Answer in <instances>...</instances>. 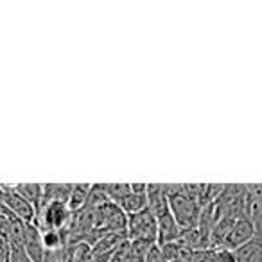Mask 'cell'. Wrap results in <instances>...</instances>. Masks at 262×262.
<instances>
[{
    "mask_svg": "<svg viewBox=\"0 0 262 262\" xmlns=\"http://www.w3.org/2000/svg\"><path fill=\"white\" fill-rule=\"evenodd\" d=\"M165 189H167L169 208H171L172 217L178 223L180 228H196L201 214L200 205L190 196H187L185 190H183V185H165Z\"/></svg>",
    "mask_w": 262,
    "mask_h": 262,
    "instance_id": "obj_1",
    "label": "cell"
},
{
    "mask_svg": "<svg viewBox=\"0 0 262 262\" xmlns=\"http://www.w3.org/2000/svg\"><path fill=\"white\" fill-rule=\"evenodd\" d=\"M94 230H97L101 235L112 232H126L127 230V215L117 203L102 205L101 208L94 212Z\"/></svg>",
    "mask_w": 262,
    "mask_h": 262,
    "instance_id": "obj_2",
    "label": "cell"
},
{
    "mask_svg": "<svg viewBox=\"0 0 262 262\" xmlns=\"http://www.w3.org/2000/svg\"><path fill=\"white\" fill-rule=\"evenodd\" d=\"M72 221V210L67 203L52 201L40 208L36 226L40 230H67Z\"/></svg>",
    "mask_w": 262,
    "mask_h": 262,
    "instance_id": "obj_3",
    "label": "cell"
},
{
    "mask_svg": "<svg viewBox=\"0 0 262 262\" xmlns=\"http://www.w3.org/2000/svg\"><path fill=\"white\" fill-rule=\"evenodd\" d=\"M260 210H262L260 205H257L253 212L241 215V217L233 223V226H232V230H230L223 248H228V250L235 251V250H239L241 246H244V244L255 235V232H257V214Z\"/></svg>",
    "mask_w": 262,
    "mask_h": 262,
    "instance_id": "obj_4",
    "label": "cell"
},
{
    "mask_svg": "<svg viewBox=\"0 0 262 262\" xmlns=\"http://www.w3.org/2000/svg\"><path fill=\"white\" fill-rule=\"evenodd\" d=\"M127 239L137 241V239H146L157 243L158 239V225L157 217L149 208L139 212V214L127 215Z\"/></svg>",
    "mask_w": 262,
    "mask_h": 262,
    "instance_id": "obj_5",
    "label": "cell"
},
{
    "mask_svg": "<svg viewBox=\"0 0 262 262\" xmlns=\"http://www.w3.org/2000/svg\"><path fill=\"white\" fill-rule=\"evenodd\" d=\"M4 187V207L11 212L15 217H18L26 225H36L38 219V210L26 201L15 189L13 185H2Z\"/></svg>",
    "mask_w": 262,
    "mask_h": 262,
    "instance_id": "obj_6",
    "label": "cell"
},
{
    "mask_svg": "<svg viewBox=\"0 0 262 262\" xmlns=\"http://www.w3.org/2000/svg\"><path fill=\"white\" fill-rule=\"evenodd\" d=\"M24 246L33 262H43L45 246L41 243V232L36 225H26L24 230Z\"/></svg>",
    "mask_w": 262,
    "mask_h": 262,
    "instance_id": "obj_7",
    "label": "cell"
},
{
    "mask_svg": "<svg viewBox=\"0 0 262 262\" xmlns=\"http://www.w3.org/2000/svg\"><path fill=\"white\" fill-rule=\"evenodd\" d=\"M74 183H43V198H41V207L52 201H61L69 205L70 192H72ZM40 207V208H41Z\"/></svg>",
    "mask_w": 262,
    "mask_h": 262,
    "instance_id": "obj_8",
    "label": "cell"
},
{
    "mask_svg": "<svg viewBox=\"0 0 262 262\" xmlns=\"http://www.w3.org/2000/svg\"><path fill=\"white\" fill-rule=\"evenodd\" d=\"M13 189L20 194L26 201H29L40 214L41 207V198H43V185L41 183H16L13 185Z\"/></svg>",
    "mask_w": 262,
    "mask_h": 262,
    "instance_id": "obj_9",
    "label": "cell"
},
{
    "mask_svg": "<svg viewBox=\"0 0 262 262\" xmlns=\"http://www.w3.org/2000/svg\"><path fill=\"white\" fill-rule=\"evenodd\" d=\"M90 189H92L90 183H74L72 192H70V200H69V208H70V210L79 212V210H83V208L86 207Z\"/></svg>",
    "mask_w": 262,
    "mask_h": 262,
    "instance_id": "obj_10",
    "label": "cell"
},
{
    "mask_svg": "<svg viewBox=\"0 0 262 262\" xmlns=\"http://www.w3.org/2000/svg\"><path fill=\"white\" fill-rule=\"evenodd\" d=\"M149 201H147V194H137V192H131L129 196H126L122 201L119 203V207L126 212V215L131 214H139V212L146 210Z\"/></svg>",
    "mask_w": 262,
    "mask_h": 262,
    "instance_id": "obj_11",
    "label": "cell"
},
{
    "mask_svg": "<svg viewBox=\"0 0 262 262\" xmlns=\"http://www.w3.org/2000/svg\"><path fill=\"white\" fill-rule=\"evenodd\" d=\"M104 192L108 194L110 201L119 205L126 196L131 194V183H101Z\"/></svg>",
    "mask_w": 262,
    "mask_h": 262,
    "instance_id": "obj_12",
    "label": "cell"
},
{
    "mask_svg": "<svg viewBox=\"0 0 262 262\" xmlns=\"http://www.w3.org/2000/svg\"><path fill=\"white\" fill-rule=\"evenodd\" d=\"M110 203L108 194L104 192L101 183H94L90 189V194H88V201H86V208H92V210H97L102 205Z\"/></svg>",
    "mask_w": 262,
    "mask_h": 262,
    "instance_id": "obj_13",
    "label": "cell"
},
{
    "mask_svg": "<svg viewBox=\"0 0 262 262\" xmlns=\"http://www.w3.org/2000/svg\"><path fill=\"white\" fill-rule=\"evenodd\" d=\"M189 262H215V250L208 248V250H194L190 253Z\"/></svg>",
    "mask_w": 262,
    "mask_h": 262,
    "instance_id": "obj_14",
    "label": "cell"
},
{
    "mask_svg": "<svg viewBox=\"0 0 262 262\" xmlns=\"http://www.w3.org/2000/svg\"><path fill=\"white\" fill-rule=\"evenodd\" d=\"M215 262H239L235 257V251L228 248H217L215 250Z\"/></svg>",
    "mask_w": 262,
    "mask_h": 262,
    "instance_id": "obj_15",
    "label": "cell"
},
{
    "mask_svg": "<svg viewBox=\"0 0 262 262\" xmlns=\"http://www.w3.org/2000/svg\"><path fill=\"white\" fill-rule=\"evenodd\" d=\"M144 262H165L164 253H162V248L158 246V244H153V246L149 248V251H147L146 260Z\"/></svg>",
    "mask_w": 262,
    "mask_h": 262,
    "instance_id": "obj_16",
    "label": "cell"
},
{
    "mask_svg": "<svg viewBox=\"0 0 262 262\" xmlns=\"http://www.w3.org/2000/svg\"><path fill=\"white\" fill-rule=\"evenodd\" d=\"M131 192L147 194V183H131Z\"/></svg>",
    "mask_w": 262,
    "mask_h": 262,
    "instance_id": "obj_17",
    "label": "cell"
},
{
    "mask_svg": "<svg viewBox=\"0 0 262 262\" xmlns=\"http://www.w3.org/2000/svg\"><path fill=\"white\" fill-rule=\"evenodd\" d=\"M4 205V187H2V183H0V207Z\"/></svg>",
    "mask_w": 262,
    "mask_h": 262,
    "instance_id": "obj_18",
    "label": "cell"
},
{
    "mask_svg": "<svg viewBox=\"0 0 262 262\" xmlns=\"http://www.w3.org/2000/svg\"><path fill=\"white\" fill-rule=\"evenodd\" d=\"M176 262H180V260H176Z\"/></svg>",
    "mask_w": 262,
    "mask_h": 262,
    "instance_id": "obj_19",
    "label": "cell"
}]
</instances>
